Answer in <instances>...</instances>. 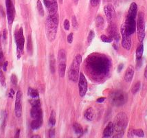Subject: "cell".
Masks as SVG:
<instances>
[{
  "label": "cell",
  "instance_id": "obj_36",
  "mask_svg": "<svg viewBox=\"0 0 147 138\" xmlns=\"http://www.w3.org/2000/svg\"><path fill=\"white\" fill-rule=\"evenodd\" d=\"M10 80H11V83L13 84L14 85H17V77L15 74H13L11 75V77H10Z\"/></svg>",
  "mask_w": 147,
  "mask_h": 138
},
{
  "label": "cell",
  "instance_id": "obj_37",
  "mask_svg": "<svg viewBox=\"0 0 147 138\" xmlns=\"http://www.w3.org/2000/svg\"><path fill=\"white\" fill-rule=\"evenodd\" d=\"M63 26H64V28L65 30H69V28H70V24H69V22L68 20H65L64 21L63 23Z\"/></svg>",
  "mask_w": 147,
  "mask_h": 138
},
{
  "label": "cell",
  "instance_id": "obj_34",
  "mask_svg": "<svg viewBox=\"0 0 147 138\" xmlns=\"http://www.w3.org/2000/svg\"><path fill=\"white\" fill-rule=\"evenodd\" d=\"M71 22H72V26H73L74 29L78 30V22H77L76 16L72 17V19H71Z\"/></svg>",
  "mask_w": 147,
  "mask_h": 138
},
{
  "label": "cell",
  "instance_id": "obj_48",
  "mask_svg": "<svg viewBox=\"0 0 147 138\" xmlns=\"http://www.w3.org/2000/svg\"><path fill=\"white\" fill-rule=\"evenodd\" d=\"M144 77L146 79H147V65H146V67H145V69H144Z\"/></svg>",
  "mask_w": 147,
  "mask_h": 138
},
{
  "label": "cell",
  "instance_id": "obj_28",
  "mask_svg": "<svg viewBox=\"0 0 147 138\" xmlns=\"http://www.w3.org/2000/svg\"><path fill=\"white\" fill-rule=\"evenodd\" d=\"M36 8H37L38 12L39 13V15L41 17H44L45 13H44V9H43V6L42 5L41 1L40 0H38L37 2H36Z\"/></svg>",
  "mask_w": 147,
  "mask_h": 138
},
{
  "label": "cell",
  "instance_id": "obj_33",
  "mask_svg": "<svg viewBox=\"0 0 147 138\" xmlns=\"http://www.w3.org/2000/svg\"><path fill=\"white\" fill-rule=\"evenodd\" d=\"M0 83L1 84L2 86H6V78H5L4 74L1 70H0Z\"/></svg>",
  "mask_w": 147,
  "mask_h": 138
},
{
  "label": "cell",
  "instance_id": "obj_32",
  "mask_svg": "<svg viewBox=\"0 0 147 138\" xmlns=\"http://www.w3.org/2000/svg\"><path fill=\"white\" fill-rule=\"evenodd\" d=\"M100 39H101V40H102V41L105 42V43H111V42L113 41V39H112V38L110 37V36H107L105 35V34L101 35Z\"/></svg>",
  "mask_w": 147,
  "mask_h": 138
},
{
  "label": "cell",
  "instance_id": "obj_5",
  "mask_svg": "<svg viewBox=\"0 0 147 138\" xmlns=\"http://www.w3.org/2000/svg\"><path fill=\"white\" fill-rule=\"evenodd\" d=\"M110 101L115 106H121L127 102L128 96L125 92L120 90H116L110 94Z\"/></svg>",
  "mask_w": 147,
  "mask_h": 138
},
{
  "label": "cell",
  "instance_id": "obj_42",
  "mask_svg": "<svg viewBox=\"0 0 147 138\" xmlns=\"http://www.w3.org/2000/svg\"><path fill=\"white\" fill-rule=\"evenodd\" d=\"M55 136V130L54 129H50V132H49V137H54Z\"/></svg>",
  "mask_w": 147,
  "mask_h": 138
},
{
  "label": "cell",
  "instance_id": "obj_18",
  "mask_svg": "<svg viewBox=\"0 0 147 138\" xmlns=\"http://www.w3.org/2000/svg\"><path fill=\"white\" fill-rule=\"evenodd\" d=\"M67 61V53L65 50L61 49L58 52V63H66Z\"/></svg>",
  "mask_w": 147,
  "mask_h": 138
},
{
  "label": "cell",
  "instance_id": "obj_6",
  "mask_svg": "<svg viewBox=\"0 0 147 138\" xmlns=\"http://www.w3.org/2000/svg\"><path fill=\"white\" fill-rule=\"evenodd\" d=\"M136 28H137V36L138 41L140 42V43H142V41L144 39L145 35H146L144 14L142 12H140L138 15Z\"/></svg>",
  "mask_w": 147,
  "mask_h": 138
},
{
  "label": "cell",
  "instance_id": "obj_31",
  "mask_svg": "<svg viewBox=\"0 0 147 138\" xmlns=\"http://www.w3.org/2000/svg\"><path fill=\"white\" fill-rule=\"evenodd\" d=\"M140 87H141V83H140V81L137 82V83L135 84L134 86L133 87L132 90H131V92H132V94H134V95H136V94H137L138 92L140 91Z\"/></svg>",
  "mask_w": 147,
  "mask_h": 138
},
{
  "label": "cell",
  "instance_id": "obj_10",
  "mask_svg": "<svg viewBox=\"0 0 147 138\" xmlns=\"http://www.w3.org/2000/svg\"><path fill=\"white\" fill-rule=\"evenodd\" d=\"M45 8L48 11V15H58L57 0H43Z\"/></svg>",
  "mask_w": 147,
  "mask_h": 138
},
{
  "label": "cell",
  "instance_id": "obj_20",
  "mask_svg": "<svg viewBox=\"0 0 147 138\" xmlns=\"http://www.w3.org/2000/svg\"><path fill=\"white\" fill-rule=\"evenodd\" d=\"M143 53H144V45H143L142 43H141L140 44L138 45L137 50H136V61L142 60Z\"/></svg>",
  "mask_w": 147,
  "mask_h": 138
},
{
  "label": "cell",
  "instance_id": "obj_49",
  "mask_svg": "<svg viewBox=\"0 0 147 138\" xmlns=\"http://www.w3.org/2000/svg\"><path fill=\"white\" fill-rule=\"evenodd\" d=\"M19 133H20V130L19 129H18V130L16 132V134H15V137H19Z\"/></svg>",
  "mask_w": 147,
  "mask_h": 138
},
{
  "label": "cell",
  "instance_id": "obj_45",
  "mask_svg": "<svg viewBox=\"0 0 147 138\" xmlns=\"http://www.w3.org/2000/svg\"><path fill=\"white\" fill-rule=\"evenodd\" d=\"M106 100V98H105V97H101V98H99L98 99H97V102H99V103H101V102H104L105 100Z\"/></svg>",
  "mask_w": 147,
  "mask_h": 138
},
{
  "label": "cell",
  "instance_id": "obj_23",
  "mask_svg": "<svg viewBox=\"0 0 147 138\" xmlns=\"http://www.w3.org/2000/svg\"><path fill=\"white\" fill-rule=\"evenodd\" d=\"M50 69L52 74H55L56 71V60L54 55H51L50 58Z\"/></svg>",
  "mask_w": 147,
  "mask_h": 138
},
{
  "label": "cell",
  "instance_id": "obj_39",
  "mask_svg": "<svg viewBox=\"0 0 147 138\" xmlns=\"http://www.w3.org/2000/svg\"><path fill=\"white\" fill-rule=\"evenodd\" d=\"M7 117H8V115H7V112H6V111H5L4 115H3V123H2L3 129H4L5 127H6V121H7Z\"/></svg>",
  "mask_w": 147,
  "mask_h": 138
},
{
  "label": "cell",
  "instance_id": "obj_29",
  "mask_svg": "<svg viewBox=\"0 0 147 138\" xmlns=\"http://www.w3.org/2000/svg\"><path fill=\"white\" fill-rule=\"evenodd\" d=\"M49 124L51 127H54L56 124V112L52 110L50 113V119H49Z\"/></svg>",
  "mask_w": 147,
  "mask_h": 138
},
{
  "label": "cell",
  "instance_id": "obj_25",
  "mask_svg": "<svg viewBox=\"0 0 147 138\" xmlns=\"http://www.w3.org/2000/svg\"><path fill=\"white\" fill-rule=\"evenodd\" d=\"M28 94L29 96H30L32 98H38V96H39L38 91L35 90V89L31 88V87H30L28 90Z\"/></svg>",
  "mask_w": 147,
  "mask_h": 138
},
{
  "label": "cell",
  "instance_id": "obj_27",
  "mask_svg": "<svg viewBox=\"0 0 147 138\" xmlns=\"http://www.w3.org/2000/svg\"><path fill=\"white\" fill-rule=\"evenodd\" d=\"M32 38H31V35H29L28 37L27 41V52L28 53L30 54V55H32Z\"/></svg>",
  "mask_w": 147,
  "mask_h": 138
},
{
  "label": "cell",
  "instance_id": "obj_41",
  "mask_svg": "<svg viewBox=\"0 0 147 138\" xmlns=\"http://www.w3.org/2000/svg\"><path fill=\"white\" fill-rule=\"evenodd\" d=\"M3 53L1 50V47H0V65H1L3 63Z\"/></svg>",
  "mask_w": 147,
  "mask_h": 138
},
{
  "label": "cell",
  "instance_id": "obj_21",
  "mask_svg": "<svg viewBox=\"0 0 147 138\" xmlns=\"http://www.w3.org/2000/svg\"><path fill=\"white\" fill-rule=\"evenodd\" d=\"M42 124H43V118L34 119V120L31 122L30 127L33 130H37V129H38L41 127Z\"/></svg>",
  "mask_w": 147,
  "mask_h": 138
},
{
  "label": "cell",
  "instance_id": "obj_1",
  "mask_svg": "<svg viewBox=\"0 0 147 138\" xmlns=\"http://www.w3.org/2000/svg\"><path fill=\"white\" fill-rule=\"evenodd\" d=\"M90 72L96 77L102 78L109 73L110 61L104 55H91L87 61Z\"/></svg>",
  "mask_w": 147,
  "mask_h": 138
},
{
  "label": "cell",
  "instance_id": "obj_22",
  "mask_svg": "<svg viewBox=\"0 0 147 138\" xmlns=\"http://www.w3.org/2000/svg\"><path fill=\"white\" fill-rule=\"evenodd\" d=\"M73 129H74V131L75 133H76V135H81V134H83V129L80 124L77 123V122H75V123L73 125Z\"/></svg>",
  "mask_w": 147,
  "mask_h": 138
},
{
  "label": "cell",
  "instance_id": "obj_35",
  "mask_svg": "<svg viewBox=\"0 0 147 138\" xmlns=\"http://www.w3.org/2000/svg\"><path fill=\"white\" fill-rule=\"evenodd\" d=\"M94 36H95V33L93 30H90V33H89L88 37H87V41H88L89 43H90L92 41V40L94 39Z\"/></svg>",
  "mask_w": 147,
  "mask_h": 138
},
{
  "label": "cell",
  "instance_id": "obj_40",
  "mask_svg": "<svg viewBox=\"0 0 147 138\" xmlns=\"http://www.w3.org/2000/svg\"><path fill=\"white\" fill-rule=\"evenodd\" d=\"M73 39H74V34H73V33L71 32V33H70V34H69V35L67 36V42H68V43H69V44L72 43Z\"/></svg>",
  "mask_w": 147,
  "mask_h": 138
},
{
  "label": "cell",
  "instance_id": "obj_47",
  "mask_svg": "<svg viewBox=\"0 0 147 138\" xmlns=\"http://www.w3.org/2000/svg\"><path fill=\"white\" fill-rule=\"evenodd\" d=\"M123 66H124V65L122 64V63L119 65H118V72H120V71H121V70L122 69V68H123Z\"/></svg>",
  "mask_w": 147,
  "mask_h": 138
},
{
  "label": "cell",
  "instance_id": "obj_12",
  "mask_svg": "<svg viewBox=\"0 0 147 138\" xmlns=\"http://www.w3.org/2000/svg\"><path fill=\"white\" fill-rule=\"evenodd\" d=\"M22 92L18 91L16 94V100H15V116L17 118H20L22 116Z\"/></svg>",
  "mask_w": 147,
  "mask_h": 138
},
{
  "label": "cell",
  "instance_id": "obj_3",
  "mask_svg": "<svg viewBox=\"0 0 147 138\" xmlns=\"http://www.w3.org/2000/svg\"><path fill=\"white\" fill-rule=\"evenodd\" d=\"M128 124V119L126 113L120 112L117 114L115 116L113 125H114V130L118 133V135H113V137H121L123 135L126 128Z\"/></svg>",
  "mask_w": 147,
  "mask_h": 138
},
{
  "label": "cell",
  "instance_id": "obj_50",
  "mask_svg": "<svg viewBox=\"0 0 147 138\" xmlns=\"http://www.w3.org/2000/svg\"><path fill=\"white\" fill-rule=\"evenodd\" d=\"M74 1V3L76 5H77L78 4V0H73Z\"/></svg>",
  "mask_w": 147,
  "mask_h": 138
},
{
  "label": "cell",
  "instance_id": "obj_19",
  "mask_svg": "<svg viewBox=\"0 0 147 138\" xmlns=\"http://www.w3.org/2000/svg\"><path fill=\"white\" fill-rule=\"evenodd\" d=\"M84 116H85V118L87 120H88V121H92L94 120V116H95V113H94V111L93 108H88L84 113Z\"/></svg>",
  "mask_w": 147,
  "mask_h": 138
},
{
  "label": "cell",
  "instance_id": "obj_4",
  "mask_svg": "<svg viewBox=\"0 0 147 138\" xmlns=\"http://www.w3.org/2000/svg\"><path fill=\"white\" fill-rule=\"evenodd\" d=\"M82 63V57L80 55H77L71 64L69 69L68 76L71 81L77 82L79 78L80 65Z\"/></svg>",
  "mask_w": 147,
  "mask_h": 138
},
{
  "label": "cell",
  "instance_id": "obj_13",
  "mask_svg": "<svg viewBox=\"0 0 147 138\" xmlns=\"http://www.w3.org/2000/svg\"><path fill=\"white\" fill-rule=\"evenodd\" d=\"M108 33H109L110 37L115 40L116 43H118L119 39H120V34H118V30H117L116 26L114 24H111L108 28Z\"/></svg>",
  "mask_w": 147,
  "mask_h": 138
},
{
  "label": "cell",
  "instance_id": "obj_15",
  "mask_svg": "<svg viewBox=\"0 0 147 138\" xmlns=\"http://www.w3.org/2000/svg\"><path fill=\"white\" fill-rule=\"evenodd\" d=\"M30 116L34 119L43 118V112L41 108V105L32 106L30 111Z\"/></svg>",
  "mask_w": 147,
  "mask_h": 138
},
{
  "label": "cell",
  "instance_id": "obj_8",
  "mask_svg": "<svg viewBox=\"0 0 147 138\" xmlns=\"http://www.w3.org/2000/svg\"><path fill=\"white\" fill-rule=\"evenodd\" d=\"M15 38L17 44V52H18V58H19L21 53L24 50V43H25V38H24V32H23L22 28H20L19 30L15 33Z\"/></svg>",
  "mask_w": 147,
  "mask_h": 138
},
{
  "label": "cell",
  "instance_id": "obj_26",
  "mask_svg": "<svg viewBox=\"0 0 147 138\" xmlns=\"http://www.w3.org/2000/svg\"><path fill=\"white\" fill-rule=\"evenodd\" d=\"M133 135L134 137H144V133L142 129H132Z\"/></svg>",
  "mask_w": 147,
  "mask_h": 138
},
{
  "label": "cell",
  "instance_id": "obj_11",
  "mask_svg": "<svg viewBox=\"0 0 147 138\" xmlns=\"http://www.w3.org/2000/svg\"><path fill=\"white\" fill-rule=\"evenodd\" d=\"M78 89L80 97H84L87 92V80L83 73H80L78 78Z\"/></svg>",
  "mask_w": 147,
  "mask_h": 138
},
{
  "label": "cell",
  "instance_id": "obj_44",
  "mask_svg": "<svg viewBox=\"0 0 147 138\" xmlns=\"http://www.w3.org/2000/svg\"><path fill=\"white\" fill-rule=\"evenodd\" d=\"M7 34H8V32H7V30L4 29L3 31V40H6L7 39Z\"/></svg>",
  "mask_w": 147,
  "mask_h": 138
},
{
  "label": "cell",
  "instance_id": "obj_16",
  "mask_svg": "<svg viewBox=\"0 0 147 138\" xmlns=\"http://www.w3.org/2000/svg\"><path fill=\"white\" fill-rule=\"evenodd\" d=\"M135 73V68L133 65H129L127 67L125 74V80L127 83H130L132 81Z\"/></svg>",
  "mask_w": 147,
  "mask_h": 138
},
{
  "label": "cell",
  "instance_id": "obj_9",
  "mask_svg": "<svg viewBox=\"0 0 147 138\" xmlns=\"http://www.w3.org/2000/svg\"><path fill=\"white\" fill-rule=\"evenodd\" d=\"M6 1V13H7V20L9 25H12L15 20V9L12 0H5Z\"/></svg>",
  "mask_w": 147,
  "mask_h": 138
},
{
  "label": "cell",
  "instance_id": "obj_51",
  "mask_svg": "<svg viewBox=\"0 0 147 138\" xmlns=\"http://www.w3.org/2000/svg\"><path fill=\"white\" fill-rule=\"evenodd\" d=\"M32 137H33V138H34V137H40V136L39 135H33Z\"/></svg>",
  "mask_w": 147,
  "mask_h": 138
},
{
  "label": "cell",
  "instance_id": "obj_43",
  "mask_svg": "<svg viewBox=\"0 0 147 138\" xmlns=\"http://www.w3.org/2000/svg\"><path fill=\"white\" fill-rule=\"evenodd\" d=\"M8 61H5V62L3 63L2 67H3V70L4 71H7V67H8Z\"/></svg>",
  "mask_w": 147,
  "mask_h": 138
},
{
  "label": "cell",
  "instance_id": "obj_2",
  "mask_svg": "<svg viewBox=\"0 0 147 138\" xmlns=\"http://www.w3.org/2000/svg\"><path fill=\"white\" fill-rule=\"evenodd\" d=\"M59 27V15H48L45 24V32L48 41H54L56 39Z\"/></svg>",
  "mask_w": 147,
  "mask_h": 138
},
{
  "label": "cell",
  "instance_id": "obj_7",
  "mask_svg": "<svg viewBox=\"0 0 147 138\" xmlns=\"http://www.w3.org/2000/svg\"><path fill=\"white\" fill-rule=\"evenodd\" d=\"M120 34H121L122 37V46L123 47L125 50H130L132 47V41H131V35L127 33L126 30L125 24H123L120 28Z\"/></svg>",
  "mask_w": 147,
  "mask_h": 138
},
{
  "label": "cell",
  "instance_id": "obj_46",
  "mask_svg": "<svg viewBox=\"0 0 147 138\" xmlns=\"http://www.w3.org/2000/svg\"><path fill=\"white\" fill-rule=\"evenodd\" d=\"M14 94H15V92H14L13 90H12L11 89L10 91V93H9V97L10 98H13Z\"/></svg>",
  "mask_w": 147,
  "mask_h": 138
},
{
  "label": "cell",
  "instance_id": "obj_53",
  "mask_svg": "<svg viewBox=\"0 0 147 138\" xmlns=\"http://www.w3.org/2000/svg\"><path fill=\"white\" fill-rule=\"evenodd\" d=\"M59 1H60L61 3H63V0H59Z\"/></svg>",
  "mask_w": 147,
  "mask_h": 138
},
{
  "label": "cell",
  "instance_id": "obj_30",
  "mask_svg": "<svg viewBox=\"0 0 147 138\" xmlns=\"http://www.w3.org/2000/svg\"><path fill=\"white\" fill-rule=\"evenodd\" d=\"M96 27L101 28L104 25V19L101 16H98L96 19Z\"/></svg>",
  "mask_w": 147,
  "mask_h": 138
},
{
  "label": "cell",
  "instance_id": "obj_17",
  "mask_svg": "<svg viewBox=\"0 0 147 138\" xmlns=\"http://www.w3.org/2000/svg\"><path fill=\"white\" fill-rule=\"evenodd\" d=\"M114 125L113 122H110L107 125V127L105 129L104 132H103V137H109L113 135V132H114Z\"/></svg>",
  "mask_w": 147,
  "mask_h": 138
},
{
  "label": "cell",
  "instance_id": "obj_52",
  "mask_svg": "<svg viewBox=\"0 0 147 138\" xmlns=\"http://www.w3.org/2000/svg\"><path fill=\"white\" fill-rule=\"evenodd\" d=\"M0 47H1V35H0Z\"/></svg>",
  "mask_w": 147,
  "mask_h": 138
},
{
  "label": "cell",
  "instance_id": "obj_38",
  "mask_svg": "<svg viewBox=\"0 0 147 138\" xmlns=\"http://www.w3.org/2000/svg\"><path fill=\"white\" fill-rule=\"evenodd\" d=\"M100 0H90V3L93 7H96L99 5Z\"/></svg>",
  "mask_w": 147,
  "mask_h": 138
},
{
  "label": "cell",
  "instance_id": "obj_14",
  "mask_svg": "<svg viewBox=\"0 0 147 138\" xmlns=\"http://www.w3.org/2000/svg\"><path fill=\"white\" fill-rule=\"evenodd\" d=\"M104 12L107 20L109 21V22H111L113 17H115V10L113 6L110 4V3L106 5L104 7Z\"/></svg>",
  "mask_w": 147,
  "mask_h": 138
},
{
  "label": "cell",
  "instance_id": "obj_24",
  "mask_svg": "<svg viewBox=\"0 0 147 138\" xmlns=\"http://www.w3.org/2000/svg\"><path fill=\"white\" fill-rule=\"evenodd\" d=\"M66 70V63H59V75L60 78H63L65 75Z\"/></svg>",
  "mask_w": 147,
  "mask_h": 138
}]
</instances>
